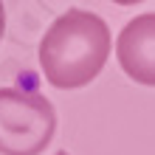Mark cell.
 <instances>
[{
  "instance_id": "1",
  "label": "cell",
  "mask_w": 155,
  "mask_h": 155,
  "mask_svg": "<svg viewBox=\"0 0 155 155\" xmlns=\"http://www.w3.org/2000/svg\"><path fill=\"white\" fill-rule=\"evenodd\" d=\"M110 48L113 37L102 17L85 8H68L45 31L40 42V65L54 87L76 90L102 74Z\"/></svg>"
},
{
  "instance_id": "5",
  "label": "cell",
  "mask_w": 155,
  "mask_h": 155,
  "mask_svg": "<svg viewBox=\"0 0 155 155\" xmlns=\"http://www.w3.org/2000/svg\"><path fill=\"white\" fill-rule=\"evenodd\" d=\"M57 155H68V152H57Z\"/></svg>"
},
{
  "instance_id": "2",
  "label": "cell",
  "mask_w": 155,
  "mask_h": 155,
  "mask_svg": "<svg viewBox=\"0 0 155 155\" xmlns=\"http://www.w3.org/2000/svg\"><path fill=\"white\" fill-rule=\"evenodd\" d=\"M57 133V110L37 90L0 87V152L40 155Z\"/></svg>"
},
{
  "instance_id": "4",
  "label": "cell",
  "mask_w": 155,
  "mask_h": 155,
  "mask_svg": "<svg viewBox=\"0 0 155 155\" xmlns=\"http://www.w3.org/2000/svg\"><path fill=\"white\" fill-rule=\"evenodd\" d=\"M3 31H6V8L0 3V40H3Z\"/></svg>"
},
{
  "instance_id": "3",
  "label": "cell",
  "mask_w": 155,
  "mask_h": 155,
  "mask_svg": "<svg viewBox=\"0 0 155 155\" xmlns=\"http://www.w3.org/2000/svg\"><path fill=\"white\" fill-rule=\"evenodd\" d=\"M116 57L133 82L155 87V12L133 17L121 28L116 40Z\"/></svg>"
}]
</instances>
